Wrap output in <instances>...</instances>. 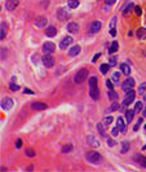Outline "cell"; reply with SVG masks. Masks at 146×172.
I'll return each mask as SVG.
<instances>
[{"label":"cell","mask_w":146,"mask_h":172,"mask_svg":"<svg viewBox=\"0 0 146 172\" xmlns=\"http://www.w3.org/2000/svg\"><path fill=\"white\" fill-rule=\"evenodd\" d=\"M107 145H109V146H114V145H115V141H114L113 139H107Z\"/></svg>","instance_id":"cell-50"},{"label":"cell","mask_w":146,"mask_h":172,"mask_svg":"<svg viewBox=\"0 0 146 172\" xmlns=\"http://www.w3.org/2000/svg\"><path fill=\"white\" fill-rule=\"evenodd\" d=\"M143 100H146V92L143 93Z\"/></svg>","instance_id":"cell-54"},{"label":"cell","mask_w":146,"mask_h":172,"mask_svg":"<svg viewBox=\"0 0 146 172\" xmlns=\"http://www.w3.org/2000/svg\"><path fill=\"white\" fill-rule=\"evenodd\" d=\"M57 18H58V20H61V21H65V20H67V18H69V13L64 8H59L57 10Z\"/></svg>","instance_id":"cell-12"},{"label":"cell","mask_w":146,"mask_h":172,"mask_svg":"<svg viewBox=\"0 0 146 172\" xmlns=\"http://www.w3.org/2000/svg\"><path fill=\"white\" fill-rule=\"evenodd\" d=\"M109 65H110V67L116 65V58H115V57H110V58H109Z\"/></svg>","instance_id":"cell-42"},{"label":"cell","mask_w":146,"mask_h":172,"mask_svg":"<svg viewBox=\"0 0 146 172\" xmlns=\"http://www.w3.org/2000/svg\"><path fill=\"white\" fill-rule=\"evenodd\" d=\"M9 88H10L13 92H16V91H18V89H19V85H18V84H16V83H10V84H9Z\"/></svg>","instance_id":"cell-39"},{"label":"cell","mask_w":146,"mask_h":172,"mask_svg":"<svg viewBox=\"0 0 146 172\" xmlns=\"http://www.w3.org/2000/svg\"><path fill=\"white\" fill-rule=\"evenodd\" d=\"M79 53H80V47H79V45H74V47H71V48L69 49V56H71V57L78 56Z\"/></svg>","instance_id":"cell-21"},{"label":"cell","mask_w":146,"mask_h":172,"mask_svg":"<svg viewBox=\"0 0 146 172\" xmlns=\"http://www.w3.org/2000/svg\"><path fill=\"white\" fill-rule=\"evenodd\" d=\"M101 27H102V23H101L100 21H93V22L91 23V26H89V31H91L92 34H96V32H98V31L101 30Z\"/></svg>","instance_id":"cell-9"},{"label":"cell","mask_w":146,"mask_h":172,"mask_svg":"<svg viewBox=\"0 0 146 172\" xmlns=\"http://www.w3.org/2000/svg\"><path fill=\"white\" fill-rule=\"evenodd\" d=\"M128 150H129V142L128 141H123L121 142V150L120 151L123 153V154H126Z\"/></svg>","instance_id":"cell-29"},{"label":"cell","mask_w":146,"mask_h":172,"mask_svg":"<svg viewBox=\"0 0 146 172\" xmlns=\"http://www.w3.org/2000/svg\"><path fill=\"white\" fill-rule=\"evenodd\" d=\"M132 8H135V5H133L132 3H129V5H127V7H124V8H123V14H124V16H127V14L132 10Z\"/></svg>","instance_id":"cell-32"},{"label":"cell","mask_w":146,"mask_h":172,"mask_svg":"<svg viewBox=\"0 0 146 172\" xmlns=\"http://www.w3.org/2000/svg\"><path fill=\"white\" fill-rule=\"evenodd\" d=\"M31 109H34V110H44V109H47V105L44 104V102H32L31 104Z\"/></svg>","instance_id":"cell-18"},{"label":"cell","mask_w":146,"mask_h":172,"mask_svg":"<svg viewBox=\"0 0 146 172\" xmlns=\"http://www.w3.org/2000/svg\"><path fill=\"white\" fill-rule=\"evenodd\" d=\"M111 80L114 82V84H118L119 83V80H120V72H114L113 74V78H111Z\"/></svg>","instance_id":"cell-33"},{"label":"cell","mask_w":146,"mask_h":172,"mask_svg":"<svg viewBox=\"0 0 146 172\" xmlns=\"http://www.w3.org/2000/svg\"><path fill=\"white\" fill-rule=\"evenodd\" d=\"M35 25H36L38 27H45V26H47V18L43 17V16L38 17L36 20H35Z\"/></svg>","instance_id":"cell-14"},{"label":"cell","mask_w":146,"mask_h":172,"mask_svg":"<svg viewBox=\"0 0 146 172\" xmlns=\"http://www.w3.org/2000/svg\"><path fill=\"white\" fill-rule=\"evenodd\" d=\"M133 159H135L136 163H138L140 166H142V167L146 168V157H143L142 154H135L133 155Z\"/></svg>","instance_id":"cell-10"},{"label":"cell","mask_w":146,"mask_h":172,"mask_svg":"<svg viewBox=\"0 0 146 172\" xmlns=\"http://www.w3.org/2000/svg\"><path fill=\"white\" fill-rule=\"evenodd\" d=\"M145 92H146V82L141 83L138 87V93H145Z\"/></svg>","instance_id":"cell-37"},{"label":"cell","mask_w":146,"mask_h":172,"mask_svg":"<svg viewBox=\"0 0 146 172\" xmlns=\"http://www.w3.org/2000/svg\"><path fill=\"white\" fill-rule=\"evenodd\" d=\"M89 94H91V97H92L93 100H98V97H100L98 87H97V88H91V89H89Z\"/></svg>","instance_id":"cell-22"},{"label":"cell","mask_w":146,"mask_h":172,"mask_svg":"<svg viewBox=\"0 0 146 172\" xmlns=\"http://www.w3.org/2000/svg\"><path fill=\"white\" fill-rule=\"evenodd\" d=\"M118 49H119V44H118V42H113V43H111V45H110V48H109V53H115Z\"/></svg>","instance_id":"cell-27"},{"label":"cell","mask_w":146,"mask_h":172,"mask_svg":"<svg viewBox=\"0 0 146 172\" xmlns=\"http://www.w3.org/2000/svg\"><path fill=\"white\" fill-rule=\"evenodd\" d=\"M120 70H121V72H123L124 75H129V74H131V67H129V65H127V64H121V65H120Z\"/></svg>","instance_id":"cell-25"},{"label":"cell","mask_w":146,"mask_h":172,"mask_svg":"<svg viewBox=\"0 0 146 172\" xmlns=\"http://www.w3.org/2000/svg\"><path fill=\"white\" fill-rule=\"evenodd\" d=\"M67 31L71 32V34H76V32L79 31V25H78L76 22H70V23L67 25Z\"/></svg>","instance_id":"cell-15"},{"label":"cell","mask_w":146,"mask_h":172,"mask_svg":"<svg viewBox=\"0 0 146 172\" xmlns=\"http://www.w3.org/2000/svg\"><path fill=\"white\" fill-rule=\"evenodd\" d=\"M87 141H88V144H89L91 146H93V148H98V146H100V141H98L94 136H92V135H89V136L87 137Z\"/></svg>","instance_id":"cell-16"},{"label":"cell","mask_w":146,"mask_h":172,"mask_svg":"<svg viewBox=\"0 0 146 172\" xmlns=\"http://www.w3.org/2000/svg\"><path fill=\"white\" fill-rule=\"evenodd\" d=\"M5 56H7V51L5 48H2V60H5Z\"/></svg>","instance_id":"cell-48"},{"label":"cell","mask_w":146,"mask_h":172,"mask_svg":"<svg viewBox=\"0 0 146 172\" xmlns=\"http://www.w3.org/2000/svg\"><path fill=\"white\" fill-rule=\"evenodd\" d=\"M145 110H146V109H145Z\"/></svg>","instance_id":"cell-57"},{"label":"cell","mask_w":146,"mask_h":172,"mask_svg":"<svg viewBox=\"0 0 146 172\" xmlns=\"http://www.w3.org/2000/svg\"><path fill=\"white\" fill-rule=\"evenodd\" d=\"M54 51H56V45H54L52 42H47V43L43 44V52H44L45 54H49V53H52V52H54Z\"/></svg>","instance_id":"cell-5"},{"label":"cell","mask_w":146,"mask_h":172,"mask_svg":"<svg viewBox=\"0 0 146 172\" xmlns=\"http://www.w3.org/2000/svg\"><path fill=\"white\" fill-rule=\"evenodd\" d=\"M126 92H127V94H126V99H124L123 104L126 105V106H128L129 104H132V102L135 101L136 93H135V91H132V89H128V91H126Z\"/></svg>","instance_id":"cell-3"},{"label":"cell","mask_w":146,"mask_h":172,"mask_svg":"<svg viewBox=\"0 0 146 172\" xmlns=\"http://www.w3.org/2000/svg\"><path fill=\"white\" fill-rule=\"evenodd\" d=\"M135 110H136V111H138V113L142 110V102H141V101H137V102H136V105H135Z\"/></svg>","instance_id":"cell-38"},{"label":"cell","mask_w":146,"mask_h":172,"mask_svg":"<svg viewBox=\"0 0 146 172\" xmlns=\"http://www.w3.org/2000/svg\"><path fill=\"white\" fill-rule=\"evenodd\" d=\"M41 62H43V65L45 67H52L54 65V58H53L51 54H45L43 58H41Z\"/></svg>","instance_id":"cell-4"},{"label":"cell","mask_w":146,"mask_h":172,"mask_svg":"<svg viewBox=\"0 0 146 172\" xmlns=\"http://www.w3.org/2000/svg\"><path fill=\"white\" fill-rule=\"evenodd\" d=\"M115 25H116V17H113L111 18V22H110V30L111 29H115Z\"/></svg>","instance_id":"cell-44"},{"label":"cell","mask_w":146,"mask_h":172,"mask_svg":"<svg viewBox=\"0 0 146 172\" xmlns=\"http://www.w3.org/2000/svg\"><path fill=\"white\" fill-rule=\"evenodd\" d=\"M119 132H120V129H119L118 127H115V128H113V129H111V135H113V136H118V133H119Z\"/></svg>","instance_id":"cell-45"},{"label":"cell","mask_w":146,"mask_h":172,"mask_svg":"<svg viewBox=\"0 0 146 172\" xmlns=\"http://www.w3.org/2000/svg\"><path fill=\"white\" fill-rule=\"evenodd\" d=\"M136 35H137L138 39H146V29L145 27H140L136 31Z\"/></svg>","instance_id":"cell-23"},{"label":"cell","mask_w":146,"mask_h":172,"mask_svg":"<svg viewBox=\"0 0 146 172\" xmlns=\"http://www.w3.org/2000/svg\"><path fill=\"white\" fill-rule=\"evenodd\" d=\"M145 129H146V124H145Z\"/></svg>","instance_id":"cell-56"},{"label":"cell","mask_w":146,"mask_h":172,"mask_svg":"<svg viewBox=\"0 0 146 172\" xmlns=\"http://www.w3.org/2000/svg\"><path fill=\"white\" fill-rule=\"evenodd\" d=\"M18 4H19L18 0H7L5 2V8L8 10H13V9H16L18 7Z\"/></svg>","instance_id":"cell-11"},{"label":"cell","mask_w":146,"mask_h":172,"mask_svg":"<svg viewBox=\"0 0 146 172\" xmlns=\"http://www.w3.org/2000/svg\"><path fill=\"white\" fill-rule=\"evenodd\" d=\"M141 123H142V118H138L137 123H136V124H135V127H133V131H138V128H140Z\"/></svg>","instance_id":"cell-41"},{"label":"cell","mask_w":146,"mask_h":172,"mask_svg":"<svg viewBox=\"0 0 146 172\" xmlns=\"http://www.w3.org/2000/svg\"><path fill=\"white\" fill-rule=\"evenodd\" d=\"M133 85H135V79H133V78H127L126 80L123 82L121 88H123L124 91H128V89H132Z\"/></svg>","instance_id":"cell-7"},{"label":"cell","mask_w":146,"mask_h":172,"mask_svg":"<svg viewBox=\"0 0 146 172\" xmlns=\"http://www.w3.org/2000/svg\"><path fill=\"white\" fill-rule=\"evenodd\" d=\"M23 93H25V94H26V93H27V94H34V91H31V89H29V88H25V89H23Z\"/></svg>","instance_id":"cell-49"},{"label":"cell","mask_w":146,"mask_h":172,"mask_svg":"<svg viewBox=\"0 0 146 172\" xmlns=\"http://www.w3.org/2000/svg\"><path fill=\"white\" fill-rule=\"evenodd\" d=\"M26 155L30 157V158H32V157H35V151H34L32 149H27V150H26Z\"/></svg>","instance_id":"cell-40"},{"label":"cell","mask_w":146,"mask_h":172,"mask_svg":"<svg viewBox=\"0 0 146 172\" xmlns=\"http://www.w3.org/2000/svg\"><path fill=\"white\" fill-rule=\"evenodd\" d=\"M135 113H136L135 109H128V110H126V119H127V123H131V122H132Z\"/></svg>","instance_id":"cell-19"},{"label":"cell","mask_w":146,"mask_h":172,"mask_svg":"<svg viewBox=\"0 0 146 172\" xmlns=\"http://www.w3.org/2000/svg\"><path fill=\"white\" fill-rule=\"evenodd\" d=\"M142 149H143V150H146V145H145V146H143V148H142Z\"/></svg>","instance_id":"cell-55"},{"label":"cell","mask_w":146,"mask_h":172,"mask_svg":"<svg viewBox=\"0 0 146 172\" xmlns=\"http://www.w3.org/2000/svg\"><path fill=\"white\" fill-rule=\"evenodd\" d=\"M71 150H72V145H71V144L64 145V146H62V149H61L62 153H69V151H71Z\"/></svg>","instance_id":"cell-35"},{"label":"cell","mask_w":146,"mask_h":172,"mask_svg":"<svg viewBox=\"0 0 146 172\" xmlns=\"http://www.w3.org/2000/svg\"><path fill=\"white\" fill-rule=\"evenodd\" d=\"M97 78L96 76H91L89 78V89L91 88H97Z\"/></svg>","instance_id":"cell-28"},{"label":"cell","mask_w":146,"mask_h":172,"mask_svg":"<svg viewBox=\"0 0 146 172\" xmlns=\"http://www.w3.org/2000/svg\"><path fill=\"white\" fill-rule=\"evenodd\" d=\"M67 5L71 9H75L79 7V0H67Z\"/></svg>","instance_id":"cell-26"},{"label":"cell","mask_w":146,"mask_h":172,"mask_svg":"<svg viewBox=\"0 0 146 172\" xmlns=\"http://www.w3.org/2000/svg\"><path fill=\"white\" fill-rule=\"evenodd\" d=\"M13 100L12 99H9V97H5V99H3V101H2V109L3 110H10L12 107H13Z\"/></svg>","instance_id":"cell-6"},{"label":"cell","mask_w":146,"mask_h":172,"mask_svg":"<svg viewBox=\"0 0 146 172\" xmlns=\"http://www.w3.org/2000/svg\"><path fill=\"white\" fill-rule=\"evenodd\" d=\"M100 56H101V53H96V54H94V57H93V60H92V62H96V61L100 58Z\"/></svg>","instance_id":"cell-51"},{"label":"cell","mask_w":146,"mask_h":172,"mask_svg":"<svg viewBox=\"0 0 146 172\" xmlns=\"http://www.w3.org/2000/svg\"><path fill=\"white\" fill-rule=\"evenodd\" d=\"M87 161L92 164H98V162L101 161V154L97 151H88L87 153Z\"/></svg>","instance_id":"cell-2"},{"label":"cell","mask_w":146,"mask_h":172,"mask_svg":"<svg viewBox=\"0 0 146 172\" xmlns=\"http://www.w3.org/2000/svg\"><path fill=\"white\" fill-rule=\"evenodd\" d=\"M133 9H135V12H136V14H137V16H141V14H142V10H141V8H140L138 5H136Z\"/></svg>","instance_id":"cell-46"},{"label":"cell","mask_w":146,"mask_h":172,"mask_svg":"<svg viewBox=\"0 0 146 172\" xmlns=\"http://www.w3.org/2000/svg\"><path fill=\"white\" fill-rule=\"evenodd\" d=\"M7 35V23L2 22L0 23V40H4Z\"/></svg>","instance_id":"cell-17"},{"label":"cell","mask_w":146,"mask_h":172,"mask_svg":"<svg viewBox=\"0 0 146 172\" xmlns=\"http://www.w3.org/2000/svg\"><path fill=\"white\" fill-rule=\"evenodd\" d=\"M106 87L109 89H114V82L110 79V80H106Z\"/></svg>","instance_id":"cell-43"},{"label":"cell","mask_w":146,"mask_h":172,"mask_svg":"<svg viewBox=\"0 0 146 172\" xmlns=\"http://www.w3.org/2000/svg\"><path fill=\"white\" fill-rule=\"evenodd\" d=\"M56 34H57V29H56L54 26H48V27H47V30H45V35H47V36L53 38Z\"/></svg>","instance_id":"cell-20"},{"label":"cell","mask_w":146,"mask_h":172,"mask_svg":"<svg viewBox=\"0 0 146 172\" xmlns=\"http://www.w3.org/2000/svg\"><path fill=\"white\" fill-rule=\"evenodd\" d=\"M87 78H88V70L87 69H80L74 76V82L78 83V84H81L84 80H87Z\"/></svg>","instance_id":"cell-1"},{"label":"cell","mask_w":146,"mask_h":172,"mask_svg":"<svg viewBox=\"0 0 146 172\" xmlns=\"http://www.w3.org/2000/svg\"><path fill=\"white\" fill-rule=\"evenodd\" d=\"M109 67H110V65H109V64H102V65L100 66V70H101V72H102V74H106V72L109 71Z\"/></svg>","instance_id":"cell-34"},{"label":"cell","mask_w":146,"mask_h":172,"mask_svg":"<svg viewBox=\"0 0 146 172\" xmlns=\"http://www.w3.org/2000/svg\"><path fill=\"white\" fill-rule=\"evenodd\" d=\"M111 122H113V117L109 115V117H106L105 119H103V126H110Z\"/></svg>","instance_id":"cell-36"},{"label":"cell","mask_w":146,"mask_h":172,"mask_svg":"<svg viewBox=\"0 0 146 172\" xmlns=\"http://www.w3.org/2000/svg\"><path fill=\"white\" fill-rule=\"evenodd\" d=\"M110 34H111V36H115V35H116V31H115V29H111V30H110Z\"/></svg>","instance_id":"cell-53"},{"label":"cell","mask_w":146,"mask_h":172,"mask_svg":"<svg viewBox=\"0 0 146 172\" xmlns=\"http://www.w3.org/2000/svg\"><path fill=\"white\" fill-rule=\"evenodd\" d=\"M97 129H98V132H100L101 136L106 137V132H105V129H103V123H98V124H97Z\"/></svg>","instance_id":"cell-31"},{"label":"cell","mask_w":146,"mask_h":172,"mask_svg":"<svg viewBox=\"0 0 146 172\" xmlns=\"http://www.w3.org/2000/svg\"><path fill=\"white\" fill-rule=\"evenodd\" d=\"M107 96H109V99H110L111 101H116L118 97H119V94H118L114 89H109V91H107Z\"/></svg>","instance_id":"cell-24"},{"label":"cell","mask_w":146,"mask_h":172,"mask_svg":"<svg viewBox=\"0 0 146 172\" xmlns=\"http://www.w3.org/2000/svg\"><path fill=\"white\" fill-rule=\"evenodd\" d=\"M119 107H120V106H119V104H118L116 101H113V102H111V105L109 106L107 111H109V113H111V111H115V110H118Z\"/></svg>","instance_id":"cell-30"},{"label":"cell","mask_w":146,"mask_h":172,"mask_svg":"<svg viewBox=\"0 0 146 172\" xmlns=\"http://www.w3.org/2000/svg\"><path fill=\"white\" fill-rule=\"evenodd\" d=\"M21 146H22V140H21V139H17V141H16V148L19 149Z\"/></svg>","instance_id":"cell-47"},{"label":"cell","mask_w":146,"mask_h":172,"mask_svg":"<svg viewBox=\"0 0 146 172\" xmlns=\"http://www.w3.org/2000/svg\"><path fill=\"white\" fill-rule=\"evenodd\" d=\"M115 2H116V0H105V3H106L107 5H113Z\"/></svg>","instance_id":"cell-52"},{"label":"cell","mask_w":146,"mask_h":172,"mask_svg":"<svg viewBox=\"0 0 146 172\" xmlns=\"http://www.w3.org/2000/svg\"><path fill=\"white\" fill-rule=\"evenodd\" d=\"M72 40H74V39H72L71 36H65L64 39L61 40V43H59V48H61V49H66V48L72 43Z\"/></svg>","instance_id":"cell-8"},{"label":"cell","mask_w":146,"mask_h":172,"mask_svg":"<svg viewBox=\"0 0 146 172\" xmlns=\"http://www.w3.org/2000/svg\"><path fill=\"white\" fill-rule=\"evenodd\" d=\"M116 127L120 129V132L121 133H126L127 132V127H126V123H124V120H123V118H118V120H116Z\"/></svg>","instance_id":"cell-13"}]
</instances>
